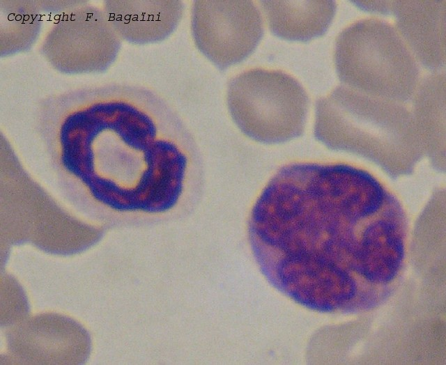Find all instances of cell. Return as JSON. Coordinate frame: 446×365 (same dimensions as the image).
<instances>
[{"mask_svg":"<svg viewBox=\"0 0 446 365\" xmlns=\"http://www.w3.org/2000/svg\"><path fill=\"white\" fill-rule=\"evenodd\" d=\"M401 210L371 175L345 164L284 167L261 196L253 243L273 281L295 267L342 272L346 263L393 265L403 245Z\"/></svg>","mask_w":446,"mask_h":365,"instance_id":"cell-1","label":"cell"},{"mask_svg":"<svg viewBox=\"0 0 446 365\" xmlns=\"http://www.w3.org/2000/svg\"><path fill=\"white\" fill-rule=\"evenodd\" d=\"M334 62L341 81L363 93L406 100L417 87L413 54L397 31L378 19L345 29L336 41Z\"/></svg>","mask_w":446,"mask_h":365,"instance_id":"cell-2","label":"cell"},{"mask_svg":"<svg viewBox=\"0 0 446 365\" xmlns=\"http://www.w3.org/2000/svg\"><path fill=\"white\" fill-rule=\"evenodd\" d=\"M307 101L301 84L279 70H248L233 78L227 91L229 108L239 127L250 137L267 143L300 133Z\"/></svg>","mask_w":446,"mask_h":365,"instance_id":"cell-3","label":"cell"},{"mask_svg":"<svg viewBox=\"0 0 446 365\" xmlns=\"http://www.w3.org/2000/svg\"><path fill=\"white\" fill-rule=\"evenodd\" d=\"M194 42L221 69L247 58L263 36L261 13L252 1L199 0L194 3Z\"/></svg>","mask_w":446,"mask_h":365,"instance_id":"cell-4","label":"cell"},{"mask_svg":"<svg viewBox=\"0 0 446 365\" xmlns=\"http://www.w3.org/2000/svg\"><path fill=\"white\" fill-rule=\"evenodd\" d=\"M382 4L393 13L399 28L420 61L430 68L445 61L446 1H400Z\"/></svg>","mask_w":446,"mask_h":365,"instance_id":"cell-5","label":"cell"},{"mask_svg":"<svg viewBox=\"0 0 446 365\" xmlns=\"http://www.w3.org/2000/svg\"><path fill=\"white\" fill-rule=\"evenodd\" d=\"M271 31L290 40L307 41L323 34L332 22L334 1H263Z\"/></svg>","mask_w":446,"mask_h":365,"instance_id":"cell-6","label":"cell"},{"mask_svg":"<svg viewBox=\"0 0 446 365\" xmlns=\"http://www.w3.org/2000/svg\"><path fill=\"white\" fill-rule=\"evenodd\" d=\"M180 1L114 2L109 7L112 22L127 38L137 40H160L169 35L180 22Z\"/></svg>","mask_w":446,"mask_h":365,"instance_id":"cell-7","label":"cell"}]
</instances>
